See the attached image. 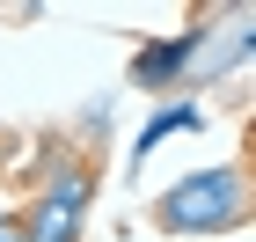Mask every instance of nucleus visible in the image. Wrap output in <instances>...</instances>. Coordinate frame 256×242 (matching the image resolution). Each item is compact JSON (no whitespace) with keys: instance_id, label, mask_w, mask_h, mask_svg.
<instances>
[{"instance_id":"20e7f679","label":"nucleus","mask_w":256,"mask_h":242,"mask_svg":"<svg viewBox=\"0 0 256 242\" xmlns=\"http://www.w3.org/2000/svg\"><path fill=\"white\" fill-rule=\"evenodd\" d=\"M198 125H205V110H198L190 96H183V103H168V110H154V118L139 125V140H132V169H146V154H154L161 140H176V132H198Z\"/></svg>"},{"instance_id":"39448f33","label":"nucleus","mask_w":256,"mask_h":242,"mask_svg":"<svg viewBox=\"0 0 256 242\" xmlns=\"http://www.w3.org/2000/svg\"><path fill=\"white\" fill-rule=\"evenodd\" d=\"M0 242H22V213H8V205H0Z\"/></svg>"},{"instance_id":"f03ea898","label":"nucleus","mask_w":256,"mask_h":242,"mask_svg":"<svg viewBox=\"0 0 256 242\" xmlns=\"http://www.w3.org/2000/svg\"><path fill=\"white\" fill-rule=\"evenodd\" d=\"M88 205H96V161H66L37 183V198L22 213V242H80L88 227Z\"/></svg>"},{"instance_id":"7ed1b4c3","label":"nucleus","mask_w":256,"mask_h":242,"mask_svg":"<svg viewBox=\"0 0 256 242\" xmlns=\"http://www.w3.org/2000/svg\"><path fill=\"white\" fill-rule=\"evenodd\" d=\"M205 22L198 30H176V37H161V44H139L132 52V88H146V96H161V88H183L190 81V59L205 52Z\"/></svg>"},{"instance_id":"f257e3e1","label":"nucleus","mask_w":256,"mask_h":242,"mask_svg":"<svg viewBox=\"0 0 256 242\" xmlns=\"http://www.w3.org/2000/svg\"><path fill=\"white\" fill-rule=\"evenodd\" d=\"M242 220H249V169L242 161H212V169L168 183L154 198L161 235H220V227H242Z\"/></svg>"}]
</instances>
